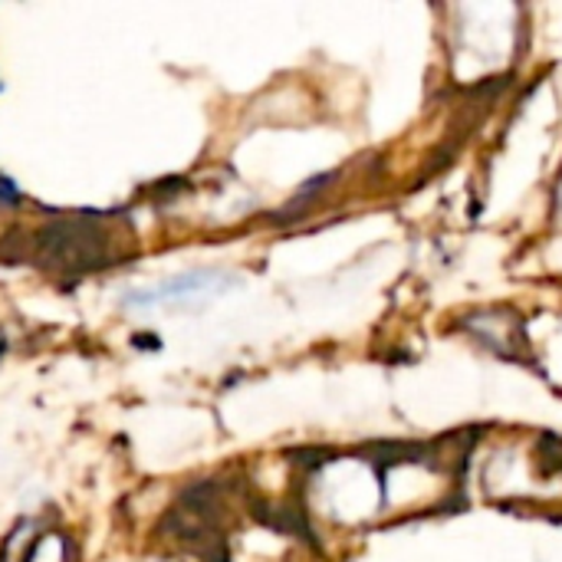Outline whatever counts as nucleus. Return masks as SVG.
Returning a JSON list of instances; mask_svg holds the SVG:
<instances>
[{
    "label": "nucleus",
    "mask_w": 562,
    "mask_h": 562,
    "mask_svg": "<svg viewBox=\"0 0 562 562\" xmlns=\"http://www.w3.org/2000/svg\"><path fill=\"white\" fill-rule=\"evenodd\" d=\"M214 280H224L221 273H184V277H175L155 290H145V293H132L125 296V306H161V303H178V300H191V296H201L207 293V286Z\"/></svg>",
    "instance_id": "1"
}]
</instances>
